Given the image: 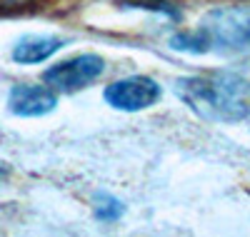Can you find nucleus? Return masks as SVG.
Wrapping results in <instances>:
<instances>
[{"label":"nucleus","mask_w":250,"mask_h":237,"mask_svg":"<svg viewBox=\"0 0 250 237\" xmlns=\"http://www.w3.org/2000/svg\"><path fill=\"white\" fill-rule=\"evenodd\" d=\"M175 95L198 118L243 122L250 118V80L233 73H205L175 80Z\"/></svg>","instance_id":"f257e3e1"},{"label":"nucleus","mask_w":250,"mask_h":237,"mask_svg":"<svg viewBox=\"0 0 250 237\" xmlns=\"http://www.w3.org/2000/svg\"><path fill=\"white\" fill-rule=\"evenodd\" d=\"M163 90L160 85L148 78V75H130V78H120L105 85L103 90V100H105L113 110L120 113H140L148 110L160 100Z\"/></svg>","instance_id":"20e7f679"},{"label":"nucleus","mask_w":250,"mask_h":237,"mask_svg":"<svg viewBox=\"0 0 250 237\" xmlns=\"http://www.w3.org/2000/svg\"><path fill=\"white\" fill-rule=\"evenodd\" d=\"M62 45L65 38L60 35H23L10 50V58L20 65H38V62L50 60Z\"/></svg>","instance_id":"423d86ee"},{"label":"nucleus","mask_w":250,"mask_h":237,"mask_svg":"<svg viewBox=\"0 0 250 237\" xmlns=\"http://www.w3.org/2000/svg\"><path fill=\"white\" fill-rule=\"evenodd\" d=\"M103 73H105V60L95 53H83L50 65L43 73V82L50 85L55 93H78L95 82Z\"/></svg>","instance_id":"7ed1b4c3"},{"label":"nucleus","mask_w":250,"mask_h":237,"mask_svg":"<svg viewBox=\"0 0 250 237\" xmlns=\"http://www.w3.org/2000/svg\"><path fill=\"white\" fill-rule=\"evenodd\" d=\"M123 212H125V205L118 198L108 195V192H98L93 198V215L100 222H118L123 217Z\"/></svg>","instance_id":"0eeeda50"},{"label":"nucleus","mask_w":250,"mask_h":237,"mask_svg":"<svg viewBox=\"0 0 250 237\" xmlns=\"http://www.w3.org/2000/svg\"><path fill=\"white\" fill-rule=\"evenodd\" d=\"M8 172H10L8 165H0V180H5V178H8Z\"/></svg>","instance_id":"6e6552de"},{"label":"nucleus","mask_w":250,"mask_h":237,"mask_svg":"<svg viewBox=\"0 0 250 237\" xmlns=\"http://www.w3.org/2000/svg\"><path fill=\"white\" fill-rule=\"evenodd\" d=\"M170 48L193 55L250 53V5H225L205 13L190 30L170 35Z\"/></svg>","instance_id":"f03ea898"},{"label":"nucleus","mask_w":250,"mask_h":237,"mask_svg":"<svg viewBox=\"0 0 250 237\" xmlns=\"http://www.w3.org/2000/svg\"><path fill=\"white\" fill-rule=\"evenodd\" d=\"M5 105L18 118H43L58 107V93L45 82H18L8 90Z\"/></svg>","instance_id":"39448f33"}]
</instances>
